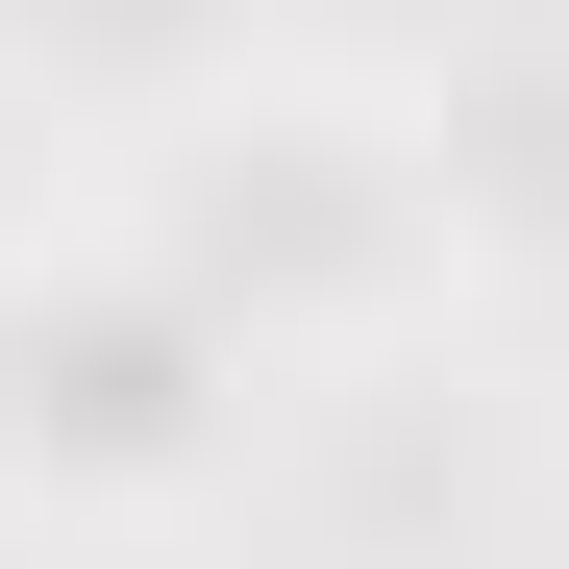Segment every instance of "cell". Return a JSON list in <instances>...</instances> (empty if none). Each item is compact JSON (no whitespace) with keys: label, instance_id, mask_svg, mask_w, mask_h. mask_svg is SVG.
<instances>
[{"label":"cell","instance_id":"cell-1","mask_svg":"<svg viewBox=\"0 0 569 569\" xmlns=\"http://www.w3.org/2000/svg\"><path fill=\"white\" fill-rule=\"evenodd\" d=\"M421 199L569 223V50H446V74H421Z\"/></svg>","mask_w":569,"mask_h":569}]
</instances>
